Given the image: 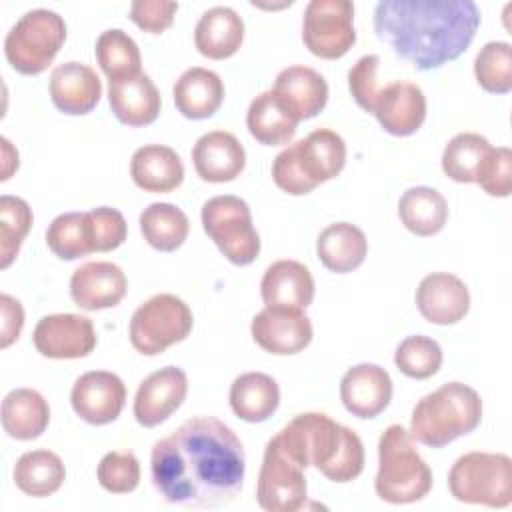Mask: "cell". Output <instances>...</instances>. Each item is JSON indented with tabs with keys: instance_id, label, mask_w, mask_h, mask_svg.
<instances>
[{
	"instance_id": "obj_33",
	"label": "cell",
	"mask_w": 512,
	"mask_h": 512,
	"mask_svg": "<svg viewBox=\"0 0 512 512\" xmlns=\"http://www.w3.org/2000/svg\"><path fill=\"white\" fill-rule=\"evenodd\" d=\"M14 484L32 498H46L60 490L66 478L64 462L50 450L24 452L14 464Z\"/></svg>"
},
{
	"instance_id": "obj_46",
	"label": "cell",
	"mask_w": 512,
	"mask_h": 512,
	"mask_svg": "<svg viewBox=\"0 0 512 512\" xmlns=\"http://www.w3.org/2000/svg\"><path fill=\"white\" fill-rule=\"evenodd\" d=\"M380 66V56L378 54H364L362 58L356 60V64L348 70V88L354 98V102L368 112L372 98L378 90V80L376 72Z\"/></svg>"
},
{
	"instance_id": "obj_40",
	"label": "cell",
	"mask_w": 512,
	"mask_h": 512,
	"mask_svg": "<svg viewBox=\"0 0 512 512\" xmlns=\"http://www.w3.org/2000/svg\"><path fill=\"white\" fill-rule=\"evenodd\" d=\"M444 354L440 344L424 334H412L406 336L396 352H394V364L396 368L414 380H426L434 376L442 366Z\"/></svg>"
},
{
	"instance_id": "obj_21",
	"label": "cell",
	"mask_w": 512,
	"mask_h": 512,
	"mask_svg": "<svg viewBox=\"0 0 512 512\" xmlns=\"http://www.w3.org/2000/svg\"><path fill=\"white\" fill-rule=\"evenodd\" d=\"M282 108L296 120H308L320 114L328 102L326 78L310 66L294 64L284 68L272 86Z\"/></svg>"
},
{
	"instance_id": "obj_22",
	"label": "cell",
	"mask_w": 512,
	"mask_h": 512,
	"mask_svg": "<svg viewBox=\"0 0 512 512\" xmlns=\"http://www.w3.org/2000/svg\"><path fill=\"white\" fill-rule=\"evenodd\" d=\"M192 164L204 182H232L246 166V150L232 132L212 130L196 140Z\"/></svg>"
},
{
	"instance_id": "obj_1",
	"label": "cell",
	"mask_w": 512,
	"mask_h": 512,
	"mask_svg": "<svg viewBox=\"0 0 512 512\" xmlns=\"http://www.w3.org/2000/svg\"><path fill=\"white\" fill-rule=\"evenodd\" d=\"M246 454L236 432L214 416H192L150 452L154 490L182 508H218L242 490Z\"/></svg>"
},
{
	"instance_id": "obj_28",
	"label": "cell",
	"mask_w": 512,
	"mask_h": 512,
	"mask_svg": "<svg viewBox=\"0 0 512 512\" xmlns=\"http://www.w3.org/2000/svg\"><path fill=\"white\" fill-rule=\"evenodd\" d=\"M244 40V20L230 6L208 8L196 28L194 44L196 50L210 60H224L238 52Z\"/></svg>"
},
{
	"instance_id": "obj_8",
	"label": "cell",
	"mask_w": 512,
	"mask_h": 512,
	"mask_svg": "<svg viewBox=\"0 0 512 512\" xmlns=\"http://www.w3.org/2000/svg\"><path fill=\"white\" fill-rule=\"evenodd\" d=\"M448 490L464 504L506 508L512 502V460L500 452H466L448 472Z\"/></svg>"
},
{
	"instance_id": "obj_42",
	"label": "cell",
	"mask_w": 512,
	"mask_h": 512,
	"mask_svg": "<svg viewBox=\"0 0 512 512\" xmlns=\"http://www.w3.org/2000/svg\"><path fill=\"white\" fill-rule=\"evenodd\" d=\"M96 478L106 492L128 494L140 484V462L130 450H112L102 456Z\"/></svg>"
},
{
	"instance_id": "obj_38",
	"label": "cell",
	"mask_w": 512,
	"mask_h": 512,
	"mask_svg": "<svg viewBox=\"0 0 512 512\" xmlns=\"http://www.w3.org/2000/svg\"><path fill=\"white\" fill-rule=\"evenodd\" d=\"M48 248L62 260H76L92 254L90 230L86 212H64L58 214L46 230Z\"/></svg>"
},
{
	"instance_id": "obj_15",
	"label": "cell",
	"mask_w": 512,
	"mask_h": 512,
	"mask_svg": "<svg viewBox=\"0 0 512 512\" xmlns=\"http://www.w3.org/2000/svg\"><path fill=\"white\" fill-rule=\"evenodd\" d=\"M426 96L422 88L408 80H394L378 86L370 114L392 136H410L426 120Z\"/></svg>"
},
{
	"instance_id": "obj_2",
	"label": "cell",
	"mask_w": 512,
	"mask_h": 512,
	"mask_svg": "<svg viewBox=\"0 0 512 512\" xmlns=\"http://www.w3.org/2000/svg\"><path fill=\"white\" fill-rule=\"evenodd\" d=\"M372 24L396 56L416 70H434L468 50L480 10L472 0H382Z\"/></svg>"
},
{
	"instance_id": "obj_7",
	"label": "cell",
	"mask_w": 512,
	"mask_h": 512,
	"mask_svg": "<svg viewBox=\"0 0 512 512\" xmlns=\"http://www.w3.org/2000/svg\"><path fill=\"white\" fill-rule=\"evenodd\" d=\"M66 42L64 18L48 8L22 14L4 38L8 64L26 76L42 74Z\"/></svg>"
},
{
	"instance_id": "obj_3",
	"label": "cell",
	"mask_w": 512,
	"mask_h": 512,
	"mask_svg": "<svg viewBox=\"0 0 512 512\" xmlns=\"http://www.w3.org/2000/svg\"><path fill=\"white\" fill-rule=\"evenodd\" d=\"M272 440L304 470L314 466L330 482H352L364 470L360 436L322 412L294 416Z\"/></svg>"
},
{
	"instance_id": "obj_39",
	"label": "cell",
	"mask_w": 512,
	"mask_h": 512,
	"mask_svg": "<svg viewBox=\"0 0 512 512\" xmlns=\"http://www.w3.org/2000/svg\"><path fill=\"white\" fill-rule=\"evenodd\" d=\"M34 222L32 208L18 196L0 198V268H8Z\"/></svg>"
},
{
	"instance_id": "obj_9",
	"label": "cell",
	"mask_w": 512,
	"mask_h": 512,
	"mask_svg": "<svg viewBox=\"0 0 512 512\" xmlns=\"http://www.w3.org/2000/svg\"><path fill=\"white\" fill-rule=\"evenodd\" d=\"M192 324V310L182 298L168 292L154 294L142 302L130 318V344L144 356H156L186 340L192 332Z\"/></svg>"
},
{
	"instance_id": "obj_27",
	"label": "cell",
	"mask_w": 512,
	"mask_h": 512,
	"mask_svg": "<svg viewBox=\"0 0 512 512\" xmlns=\"http://www.w3.org/2000/svg\"><path fill=\"white\" fill-rule=\"evenodd\" d=\"M174 104L184 118L204 120L218 112L224 102V82L208 68L192 66L184 70L172 88Z\"/></svg>"
},
{
	"instance_id": "obj_4",
	"label": "cell",
	"mask_w": 512,
	"mask_h": 512,
	"mask_svg": "<svg viewBox=\"0 0 512 512\" xmlns=\"http://www.w3.org/2000/svg\"><path fill=\"white\" fill-rule=\"evenodd\" d=\"M480 420V394L464 382H446L416 402L408 432L424 446L442 448L476 430Z\"/></svg>"
},
{
	"instance_id": "obj_12",
	"label": "cell",
	"mask_w": 512,
	"mask_h": 512,
	"mask_svg": "<svg viewBox=\"0 0 512 512\" xmlns=\"http://www.w3.org/2000/svg\"><path fill=\"white\" fill-rule=\"evenodd\" d=\"M306 496L304 468L270 438L256 482L258 506L268 512H296L304 506Z\"/></svg>"
},
{
	"instance_id": "obj_16",
	"label": "cell",
	"mask_w": 512,
	"mask_h": 512,
	"mask_svg": "<svg viewBox=\"0 0 512 512\" xmlns=\"http://www.w3.org/2000/svg\"><path fill=\"white\" fill-rule=\"evenodd\" d=\"M188 394V376L178 366H164L146 376L134 396L132 412L140 426L154 428L168 420Z\"/></svg>"
},
{
	"instance_id": "obj_19",
	"label": "cell",
	"mask_w": 512,
	"mask_h": 512,
	"mask_svg": "<svg viewBox=\"0 0 512 512\" xmlns=\"http://www.w3.org/2000/svg\"><path fill=\"white\" fill-rule=\"evenodd\" d=\"M416 306L430 324L448 326L460 322L470 310L468 286L450 272H432L416 288Z\"/></svg>"
},
{
	"instance_id": "obj_17",
	"label": "cell",
	"mask_w": 512,
	"mask_h": 512,
	"mask_svg": "<svg viewBox=\"0 0 512 512\" xmlns=\"http://www.w3.org/2000/svg\"><path fill=\"white\" fill-rule=\"evenodd\" d=\"M254 342L270 354L288 356L302 352L312 342V322L304 310L264 306L250 324Z\"/></svg>"
},
{
	"instance_id": "obj_29",
	"label": "cell",
	"mask_w": 512,
	"mask_h": 512,
	"mask_svg": "<svg viewBox=\"0 0 512 512\" xmlns=\"http://www.w3.org/2000/svg\"><path fill=\"white\" fill-rule=\"evenodd\" d=\"M2 428L14 440L42 436L50 422V406L34 388H14L2 400Z\"/></svg>"
},
{
	"instance_id": "obj_6",
	"label": "cell",
	"mask_w": 512,
	"mask_h": 512,
	"mask_svg": "<svg viewBox=\"0 0 512 512\" xmlns=\"http://www.w3.org/2000/svg\"><path fill=\"white\" fill-rule=\"evenodd\" d=\"M374 490L388 504H412L432 490V470L400 424H390L378 440Z\"/></svg>"
},
{
	"instance_id": "obj_43",
	"label": "cell",
	"mask_w": 512,
	"mask_h": 512,
	"mask_svg": "<svg viewBox=\"0 0 512 512\" xmlns=\"http://www.w3.org/2000/svg\"><path fill=\"white\" fill-rule=\"evenodd\" d=\"M86 218L94 252H110L124 244L128 236V224L120 210L110 206H98L88 210Z\"/></svg>"
},
{
	"instance_id": "obj_41",
	"label": "cell",
	"mask_w": 512,
	"mask_h": 512,
	"mask_svg": "<svg viewBox=\"0 0 512 512\" xmlns=\"http://www.w3.org/2000/svg\"><path fill=\"white\" fill-rule=\"evenodd\" d=\"M476 82L490 94L512 90V46L502 40L486 42L474 58Z\"/></svg>"
},
{
	"instance_id": "obj_5",
	"label": "cell",
	"mask_w": 512,
	"mask_h": 512,
	"mask_svg": "<svg viewBox=\"0 0 512 512\" xmlns=\"http://www.w3.org/2000/svg\"><path fill=\"white\" fill-rule=\"evenodd\" d=\"M344 164V138L330 128H318L278 152L272 162V180L282 192L304 196L318 184L336 178Z\"/></svg>"
},
{
	"instance_id": "obj_25",
	"label": "cell",
	"mask_w": 512,
	"mask_h": 512,
	"mask_svg": "<svg viewBox=\"0 0 512 512\" xmlns=\"http://www.w3.org/2000/svg\"><path fill=\"white\" fill-rule=\"evenodd\" d=\"M314 278L298 260L272 262L260 282V296L266 306L304 310L314 300Z\"/></svg>"
},
{
	"instance_id": "obj_37",
	"label": "cell",
	"mask_w": 512,
	"mask_h": 512,
	"mask_svg": "<svg viewBox=\"0 0 512 512\" xmlns=\"http://www.w3.org/2000/svg\"><path fill=\"white\" fill-rule=\"evenodd\" d=\"M96 60L108 80L134 76L140 70L142 58L138 44L120 28H108L96 38Z\"/></svg>"
},
{
	"instance_id": "obj_32",
	"label": "cell",
	"mask_w": 512,
	"mask_h": 512,
	"mask_svg": "<svg viewBox=\"0 0 512 512\" xmlns=\"http://www.w3.org/2000/svg\"><path fill=\"white\" fill-rule=\"evenodd\" d=\"M398 216L412 234L434 236L448 220V202L436 188L412 186L400 196Z\"/></svg>"
},
{
	"instance_id": "obj_36",
	"label": "cell",
	"mask_w": 512,
	"mask_h": 512,
	"mask_svg": "<svg viewBox=\"0 0 512 512\" xmlns=\"http://www.w3.org/2000/svg\"><path fill=\"white\" fill-rule=\"evenodd\" d=\"M492 148L494 146L482 134L460 132L444 146L442 170L454 182H476Z\"/></svg>"
},
{
	"instance_id": "obj_44",
	"label": "cell",
	"mask_w": 512,
	"mask_h": 512,
	"mask_svg": "<svg viewBox=\"0 0 512 512\" xmlns=\"http://www.w3.org/2000/svg\"><path fill=\"white\" fill-rule=\"evenodd\" d=\"M476 184L490 196L506 198L512 192V150L506 146L492 148Z\"/></svg>"
},
{
	"instance_id": "obj_13",
	"label": "cell",
	"mask_w": 512,
	"mask_h": 512,
	"mask_svg": "<svg viewBox=\"0 0 512 512\" xmlns=\"http://www.w3.org/2000/svg\"><path fill=\"white\" fill-rule=\"evenodd\" d=\"M34 348L54 360L84 358L96 348V330L88 316L50 314L38 320L32 332Z\"/></svg>"
},
{
	"instance_id": "obj_47",
	"label": "cell",
	"mask_w": 512,
	"mask_h": 512,
	"mask_svg": "<svg viewBox=\"0 0 512 512\" xmlns=\"http://www.w3.org/2000/svg\"><path fill=\"white\" fill-rule=\"evenodd\" d=\"M24 326L22 304L10 296L0 294V348H8L18 340Z\"/></svg>"
},
{
	"instance_id": "obj_35",
	"label": "cell",
	"mask_w": 512,
	"mask_h": 512,
	"mask_svg": "<svg viewBox=\"0 0 512 512\" xmlns=\"http://www.w3.org/2000/svg\"><path fill=\"white\" fill-rule=\"evenodd\" d=\"M144 240L160 252H174L190 232V220L182 208L170 202L148 204L138 218Z\"/></svg>"
},
{
	"instance_id": "obj_45",
	"label": "cell",
	"mask_w": 512,
	"mask_h": 512,
	"mask_svg": "<svg viewBox=\"0 0 512 512\" xmlns=\"http://www.w3.org/2000/svg\"><path fill=\"white\" fill-rule=\"evenodd\" d=\"M178 2L166 0H134L130 4V20L150 34H162L172 26Z\"/></svg>"
},
{
	"instance_id": "obj_48",
	"label": "cell",
	"mask_w": 512,
	"mask_h": 512,
	"mask_svg": "<svg viewBox=\"0 0 512 512\" xmlns=\"http://www.w3.org/2000/svg\"><path fill=\"white\" fill-rule=\"evenodd\" d=\"M2 156H4V172L2 180H8L10 174L18 168V152L12 148L8 138H2Z\"/></svg>"
},
{
	"instance_id": "obj_14",
	"label": "cell",
	"mask_w": 512,
	"mask_h": 512,
	"mask_svg": "<svg viewBox=\"0 0 512 512\" xmlns=\"http://www.w3.org/2000/svg\"><path fill=\"white\" fill-rule=\"evenodd\" d=\"M72 410L92 426L114 422L126 404L122 378L108 370H90L76 378L70 390Z\"/></svg>"
},
{
	"instance_id": "obj_26",
	"label": "cell",
	"mask_w": 512,
	"mask_h": 512,
	"mask_svg": "<svg viewBox=\"0 0 512 512\" xmlns=\"http://www.w3.org/2000/svg\"><path fill=\"white\" fill-rule=\"evenodd\" d=\"M130 176L140 190L166 194L182 184L184 164L178 152L170 146L146 144L132 154Z\"/></svg>"
},
{
	"instance_id": "obj_11",
	"label": "cell",
	"mask_w": 512,
	"mask_h": 512,
	"mask_svg": "<svg viewBox=\"0 0 512 512\" xmlns=\"http://www.w3.org/2000/svg\"><path fill=\"white\" fill-rule=\"evenodd\" d=\"M302 42L318 58L338 60L356 42L350 0H310L302 18Z\"/></svg>"
},
{
	"instance_id": "obj_30",
	"label": "cell",
	"mask_w": 512,
	"mask_h": 512,
	"mask_svg": "<svg viewBox=\"0 0 512 512\" xmlns=\"http://www.w3.org/2000/svg\"><path fill=\"white\" fill-rule=\"evenodd\" d=\"M230 408L244 422L268 420L280 404L278 382L264 372H244L230 384Z\"/></svg>"
},
{
	"instance_id": "obj_23",
	"label": "cell",
	"mask_w": 512,
	"mask_h": 512,
	"mask_svg": "<svg viewBox=\"0 0 512 512\" xmlns=\"http://www.w3.org/2000/svg\"><path fill=\"white\" fill-rule=\"evenodd\" d=\"M52 104L70 116L88 114L96 108L102 96V82L98 74L82 62H62L50 74Z\"/></svg>"
},
{
	"instance_id": "obj_34",
	"label": "cell",
	"mask_w": 512,
	"mask_h": 512,
	"mask_svg": "<svg viewBox=\"0 0 512 512\" xmlns=\"http://www.w3.org/2000/svg\"><path fill=\"white\" fill-rule=\"evenodd\" d=\"M246 126L256 142L264 146H280L294 138L298 122L282 108L272 90H264L248 106Z\"/></svg>"
},
{
	"instance_id": "obj_10",
	"label": "cell",
	"mask_w": 512,
	"mask_h": 512,
	"mask_svg": "<svg viewBox=\"0 0 512 512\" xmlns=\"http://www.w3.org/2000/svg\"><path fill=\"white\" fill-rule=\"evenodd\" d=\"M202 228L226 260L236 266L252 264L260 254V236L252 224L250 206L232 194L214 196L202 206Z\"/></svg>"
},
{
	"instance_id": "obj_20",
	"label": "cell",
	"mask_w": 512,
	"mask_h": 512,
	"mask_svg": "<svg viewBox=\"0 0 512 512\" xmlns=\"http://www.w3.org/2000/svg\"><path fill=\"white\" fill-rule=\"evenodd\" d=\"M128 280L120 266L96 260L78 266L70 278V296L82 310L94 312L120 304L126 296Z\"/></svg>"
},
{
	"instance_id": "obj_18",
	"label": "cell",
	"mask_w": 512,
	"mask_h": 512,
	"mask_svg": "<svg viewBox=\"0 0 512 512\" xmlns=\"http://www.w3.org/2000/svg\"><path fill=\"white\" fill-rule=\"evenodd\" d=\"M390 374L372 362H362L346 370L340 380V400L344 408L362 420L382 414L392 400Z\"/></svg>"
},
{
	"instance_id": "obj_24",
	"label": "cell",
	"mask_w": 512,
	"mask_h": 512,
	"mask_svg": "<svg viewBox=\"0 0 512 512\" xmlns=\"http://www.w3.org/2000/svg\"><path fill=\"white\" fill-rule=\"evenodd\" d=\"M108 102L118 122L134 128L152 124L162 106L156 84L144 72L108 80Z\"/></svg>"
},
{
	"instance_id": "obj_31",
	"label": "cell",
	"mask_w": 512,
	"mask_h": 512,
	"mask_svg": "<svg viewBox=\"0 0 512 512\" xmlns=\"http://www.w3.org/2000/svg\"><path fill=\"white\" fill-rule=\"evenodd\" d=\"M316 254L324 268L336 274H346L364 262L368 240L358 226L350 222H334L318 234Z\"/></svg>"
}]
</instances>
